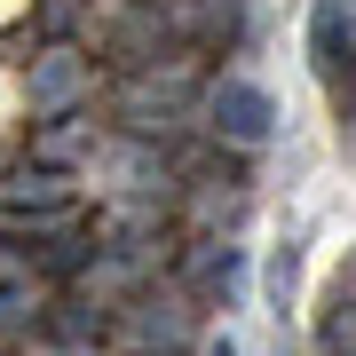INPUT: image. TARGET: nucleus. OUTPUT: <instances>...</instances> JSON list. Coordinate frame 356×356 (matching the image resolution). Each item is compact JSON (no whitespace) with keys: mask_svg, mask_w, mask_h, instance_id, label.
Here are the masks:
<instances>
[{"mask_svg":"<svg viewBox=\"0 0 356 356\" xmlns=\"http://www.w3.org/2000/svg\"><path fill=\"white\" fill-rule=\"evenodd\" d=\"M32 222V238H48V229H72L79 222V198H72V175L64 166H16L8 182H0V229H24Z\"/></svg>","mask_w":356,"mask_h":356,"instance_id":"nucleus-1","label":"nucleus"},{"mask_svg":"<svg viewBox=\"0 0 356 356\" xmlns=\"http://www.w3.org/2000/svg\"><path fill=\"white\" fill-rule=\"evenodd\" d=\"M309 64H317L332 111L356 119V0H317L309 8Z\"/></svg>","mask_w":356,"mask_h":356,"instance_id":"nucleus-2","label":"nucleus"},{"mask_svg":"<svg viewBox=\"0 0 356 356\" xmlns=\"http://www.w3.org/2000/svg\"><path fill=\"white\" fill-rule=\"evenodd\" d=\"M206 119H214V135L238 143V151H254V143L277 135V103H269L254 79H214V88H206Z\"/></svg>","mask_w":356,"mask_h":356,"instance_id":"nucleus-3","label":"nucleus"},{"mask_svg":"<svg viewBox=\"0 0 356 356\" xmlns=\"http://www.w3.org/2000/svg\"><path fill=\"white\" fill-rule=\"evenodd\" d=\"M119 332H127L135 348H151V356H182L191 348V309L175 301V293H127V301H119Z\"/></svg>","mask_w":356,"mask_h":356,"instance_id":"nucleus-4","label":"nucleus"},{"mask_svg":"<svg viewBox=\"0 0 356 356\" xmlns=\"http://www.w3.org/2000/svg\"><path fill=\"white\" fill-rule=\"evenodd\" d=\"M95 79H88V64H79L72 48H48V56H32V111L40 119H64V111H79V95H88Z\"/></svg>","mask_w":356,"mask_h":356,"instance_id":"nucleus-5","label":"nucleus"},{"mask_svg":"<svg viewBox=\"0 0 356 356\" xmlns=\"http://www.w3.org/2000/svg\"><path fill=\"white\" fill-rule=\"evenodd\" d=\"M182 277H191L198 293H222V301H238V293H245V254H238V245H198V254L182 261Z\"/></svg>","mask_w":356,"mask_h":356,"instance_id":"nucleus-6","label":"nucleus"},{"mask_svg":"<svg viewBox=\"0 0 356 356\" xmlns=\"http://www.w3.org/2000/svg\"><path fill=\"white\" fill-rule=\"evenodd\" d=\"M88 151H95V119H79V111L48 119V127H40V143H32L40 166H72V159H88Z\"/></svg>","mask_w":356,"mask_h":356,"instance_id":"nucleus-7","label":"nucleus"},{"mask_svg":"<svg viewBox=\"0 0 356 356\" xmlns=\"http://www.w3.org/2000/svg\"><path fill=\"white\" fill-rule=\"evenodd\" d=\"M0 332H48V285H0Z\"/></svg>","mask_w":356,"mask_h":356,"instance_id":"nucleus-8","label":"nucleus"},{"mask_svg":"<svg viewBox=\"0 0 356 356\" xmlns=\"http://www.w3.org/2000/svg\"><path fill=\"white\" fill-rule=\"evenodd\" d=\"M317 348L325 356H356V285H341L317 317Z\"/></svg>","mask_w":356,"mask_h":356,"instance_id":"nucleus-9","label":"nucleus"},{"mask_svg":"<svg viewBox=\"0 0 356 356\" xmlns=\"http://www.w3.org/2000/svg\"><path fill=\"white\" fill-rule=\"evenodd\" d=\"M198 40H222V48H245V32H254V16H245V0H198Z\"/></svg>","mask_w":356,"mask_h":356,"instance_id":"nucleus-10","label":"nucleus"},{"mask_svg":"<svg viewBox=\"0 0 356 356\" xmlns=\"http://www.w3.org/2000/svg\"><path fill=\"white\" fill-rule=\"evenodd\" d=\"M72 24H79V0H40V16H32V32H40V40H64Z\"/></svg>","mask_w":356,"mask_h":356,"instance_id":"nucleus-11","label":"nucleus"},{"mask_svg":"<svg viewBox=\"0 0 356 356\" xmlns=\"http://www.w3.org/2000/svg\"><path fill=\"white\" fill-rule=\"evenodd\" d=\"M32 356H95L88 341H56V332H32Z\"/></svg>","mask_w":356,"mask_h":356,"instance_id":"nucleus-12","label":"nucleus"},{"mask_svg":"<svg viewBox=\"0 0 356 356\" xmlns=\"http://www.w3.org/2000/svg\"><path fill=\"white\" fill-rule=\"evenodd\" d=\"M206 356H238V348H229V341H214V348H206Z\"/></svg>","mask_w":356,"mask_h":356,"instance_id":"nucleus-13","label":"nucleus"},{"mask_svg":"<svg viewBox=\"0 0 356 356\" xmlns=\"http://www.w3.org/2000/svg\"><path fill=\"white\" fill-rule=\"evenodd\" d=\"M0 356H8V332H0Z\"/></svg>","mask_w":356,"mask_h":356,"instance_id":"nucleus-14","label":"nucleus"},{"mask_svg":"<svg viewBox=\"0 0 356 356\" xmlns=\"http://www.w3.org/2000/svg\"><path fill=\"white\" fill-rule=\"evenodd\" d=\"M135 356H151V348H135Z\"/></svg>","mask_w":356,"mask_h":356,"instance_id":"nucleus-15","label":"nucleus"},{"mask_svg":"<svg viewBox=\"0 0 356 356\" xmlns=\"http://www.w3.org/2000/svg\"><path fill=\"white\" fill-rule=\"evenodd\" d=\"M348 285H356V277H348Z\"/></svg>","mask_w":356,"mask_h":356,"instance_id":"nucleus-16","label":"nucleus"}]
</instances>
